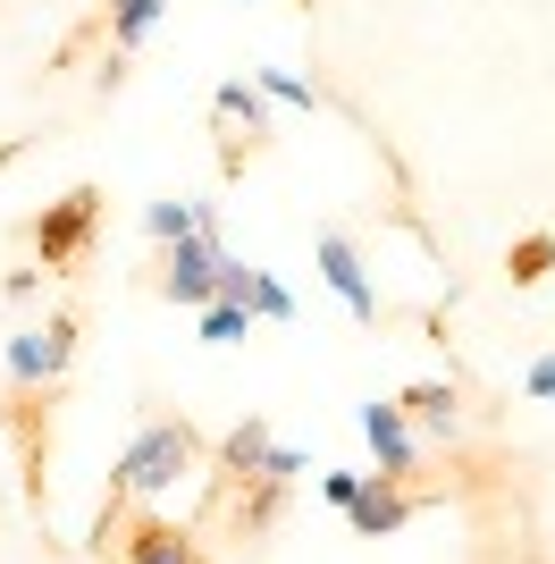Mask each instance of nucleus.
<instances>
[{
	"label": "nucleus",
	"instance_id": "f03ea898",
	"mask_svg": "<svg viewBox=\"0 0 555 564\" xmlns=\"http://www.w3.org/2000/svg\"><path fill=\"white\" fill-rule=\"evenodd\" d=\"M219 219H210V203H203V228L194 236H177V245H161V295L177 312H203L210 295H219Z\"/></svg>",
	"mask_w": 555,
	"mask_h": 564
},
{
	"label": "nucleus",
	"instance_id": "6ab92c4d",
	"mask_svg": "<svg viewBox=\"0 0 555 564\" xmlns=\"http://www.w3.org/2000/svg\"><path fill=\"white\" fill-rule=\"evenodd\" d=\"M362 480H370V471H320V497L337 506V514H346L353 497H362Z\"/></svg>",
	"mask_w": 555,
	"mask_h": 564
},
{
	"label": "nucleus",
	"instance_id": "f257e3e1",
	"mask_svg": "<svg viewBox=\"0 0 555 564\" xmlns=\"http://www.w3.org/2000/svg\"><path fill=\"white\" fill-rule=\"evenodd\" d=\"M194 471H203V430L194 422H143L110 464V497H127V506H168Z\"/></svg>",
	"mask_w": 555,
	"mask_h": 564
},
{
	"label": "nucleus",
	"instance_id": "9d476101",
	"mask_svg": "<svg viewBox=\"0 0 555 564\" xmlns=\"http://www.w3.org/2000/svg\"><path fill=\"white\" fill-rule=\"evenodd\" d=\"M210 118H219V127H244V135H270V101H261L253 76L219 85V94H210Z\"/></svg>",
	"mask_w": 555,
	"mask_h": 564
},
{
	"label": "nucleus",
	"instance_id": "f3484780",
	"mask_svg": "<svg viewBox=\"0 0 555 564\" xmlns=\"http://www.w3.org/2000/svg\"><path fill=\"white\" fill-rule=\"evenodd\" d=\"M505 270H513V286H538V279H547V270H555V236H547V228H538V236H522Z\"/></svg>",
	"mask_w": 555,
	"mask_h": 564
},
{
	"label": "nucleus",
	"instance_id": "1a4fd4ad",
	"mask_svg": "<svg viewBox=\"0 0 555 564\" xmlns=\"http://www.w3.org/2000/svg\"><path fill=\"white\" fill-rule=\"evenodd\" d=\"M127 564H203V547H194V531L143 514V522H127Z\"/></svg>",
	"mask_w": 555,
	"mask_h": 564
},
{
	"label": "nucleus",
	"instance_id": "f8f14e48",
	"mask_svg": "<svg viewBox=\"0 0 555 564\" xmlns=\"http://www.w3.org/2000/svg\"><path fill=\"white\" fill-rule=\"evenodd\" d=\"M203 228V203H177V194H168V203H143V236H152V245H177V236H194Z\"/></svg>",
	"mask_w": 555,
	"mask_h": 564
},
{
	"label": "nucleus",
	"instance_id": "20e7f679",
	"mask_svg": "<svg viewBox=\"0 0 555 564\" xmlns=\"http://www.w3.org/2000/svg\"><path fill=\"white\" fill-rule=\"evenodd\" d=\"M312 261H320V279H328V295L362 321V329H379V286H370V261H362V245H353L346 228H320V245H312Z\"/></svg>",
	"mask_w": 555,
	"mask_h": 564
},
{
	"label": "nucleus",
	"instance_id": "ddd939ff",
	"mask_svg": "<svg viewBox=\"0 0 555 564\" xmlns=\"http://www.w3.org/2000/svg\"><path fill=\"white\" fill-rule=\"evenodd\" d=\"M253 85L270 110H320V85H303L295 68H253Z\"/></svg>",
	"mask_w": 555,
	"mask_h": 564
},
{
	"label": "nucleus",
	"instance_id": "2eb2a0df",
	"mask_svg": "<svg viewBox=\"0 0 555 564\" xmlns=\"http://www.w3.org/2000/svg\"><path fill=\"white\" fill-rule=\"evenodd\" d=\"M194 321H203V346H244L253 337V304H203Z\"/></svg>",
	"mask_w": 555,
	"mask_h": 564
},
{
	"label": "nucleus",
	"instance_id": "4468645a",
	"mask_svg": "<svg viewBox=\"0 0 555 564\" xmlns=\"http://www.w3.org/2000/svg\"><path fill=\"white\" fill-rule=\"evenodd\" d=\"M261 455H270V422H236L228 438H219V464H228V471H244V480L261 471Z\"/></svg>",
	"mask_w": 555,
	"mask_h": 564
},
{
	"label": "nucleus",
	"instance_id": "7ed1b4c3",
	"mask_svg": "<svg viewBox=\"0 0 555 564\" xmlns=\"http://www.w3.org/2000/svg\"><path fill=\"white\" fill-rule=\"evenodd\" d=\"M68 362H76V321H68V312H51V321H34V329H18L9 346H0L9 388H59Z\"/></svg>",
	"mask_w": 555,
	"mask_h": 564
},
{
	"label": "nucleus",
	"instance_id": "aec40b11",
	"mask_svg": "<svg viewBox=\"0 0 555 564\" xmlns=\"http://www.w3.org/2000/svg\"><path fill=\"white\" fill-rule=\"evenodd\" d=\"M522 397H531V404H555V354H538L531 371H522Z\"/></svg>",
	"mask_w": 555,
	"mask_h": 564
},
{
	"label": "nucleus",
	"instance_id": "6e6552de",
	"mask_svg": "<svg viewBox=\"0 0 555 564\" xmlns=\"http://www.w3.org/2000/svg\"><path fill=\"white\" fill-rule=\"evenodd\" d=\"M413 514H421V506L404 497V480H362V497L346 506V522L362 531V540H395V531H404Z\"/></svg>",
	"mask_w": 555,
	"mask_h": 564
},
{
	"label": "nucleus",
	"instance_id": "a211bd4d",
	"mask_svg": "<svg viewBox=\"0 0 555 564\" xmlns=\"http://www.w3.org/2000/svg\"><path fill=\"white\" fill-rule=\"evenodd\" d=\"M303 471H312V455H303V447H278V438H270V455H261L253 480H278V489H286V480H303Z\"/></svg>",
	"mask_w": 555,
	"mask_h": 564
},
{
	"label": "nucleus",
	"instance_id": "dca6fc26",
	"mask_svg": "<svg viewBox=\"0 0 555 564\" xmlns=\"http://www.w3.org/2000/svg\"><path fill=\"white\" fill-rule=\"evenodd\" d=\"M244 304H253V321H295V286H286V279H270V270H253Z\"/></svg>",
	"mask_w": 555,
	"mask_h": 564
},
{
	"label": "nucleus",
	"instance_id": "423d86ee",
	"mask_svg": "<svg viewBox=\"0 0 555 564\" xmlns=\"http://www.w3.org/2000/svg\"><path fill=\"white\" fill-rule=\"evenodd\" d=\"M362 447H370V480H413L421 464V430L404 422V404H362Z\"/></svg>",
	"mask_w": 555,
	"mask_h": 564
},
{
	"label": "nucleus",
	"instance_id": "39448f33",
	"mask_svg": "<svg viewBox=\"0 0 555 564\" xmlns=\"http://www.w3.org/2000/svg\"><path fill=\"white\" fill-rule=\"evenodd\" d=\"M92 228H101V194H92V186L59 194V203L34 219V261H43V270H68V261L92 245Z\"/></svg>",
	"mask_w": 555,
	"mask_h": 564
},
{
	"label": "nucleus",
	"instance_id": "0eeeda50",
	"mask_svg": "<svg viewBox=\"0 0 555 564\" xmlns=\"http://www.w3.org/2000/svg\"><path fill=\"white\" fill-rule=\"evenodd\" d=\"M395 404H404V422H413L421 438H438V447L463 438V388L455 379H421V388H404Z\"/></svg>",
	"mask_w": 555,
	"mask_h": 564
},
{
	"label": "nucleus",
	"instance_id": "9b49d317",
	"mask_svg": "<svg viewBox=\"0 0 555 564\" xmlns=\"http://www.w3.org/2000/svg\"><path fill=\"white\" fill-rule=\"evenodd\" d=\"M168 0H110V43L118 51H143L152 43V25H161Z\"/></svg>",
	"mask_w": 555,
	"mask_h": 564
}]
</instances>
